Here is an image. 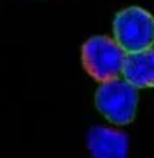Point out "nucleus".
I'll return each instance as SVG.
<instances>
[{
	"instance_id": "nucleus-2",
	"label": "nucleus",
	"mask_w": 154,
	"mask_h": 158,
	"mask_svg": "<svg viewBox=\"0 0 154 158\" xmlns=\"http://www.w3.org/2000/svg\"><path fill=\"white\" fill-rule=\"evenodd\" d=\"M114 42L125 52L149 49L154 44V18L142 7L120 10L113 23Z\"/></svg>"
},
{
	"instance_id": "nucleus-3",
	"label": "nucleus",
	"mask_w": 154,
	"mask_h": 158,
	"mask_svg": "<svg viewBox=\"0 0 154 158\" xmlns=\"http://www.w3.org/2000/svg\"><path fill=\"white\" fill-rule=\"evenodd\" d=\"M125 54L126 52L113 38L104 35L89 38L81 47L83 68L99 82L118 78V75L121 73Z\"/></svg>"
},
{
	"instance_id": "nucleus-5",
	"label": "nucleus",
	"mask_w": 154,
	"mask_h": 158,
	"mask_svg": "<svg viewBox=\"0 0 154 158\" xmlns=\"http://www.w3.org/2000/svg\"><path fill=\"white\" fill-rule=\"evenodd\" d=\"M121 73L135 89L154 87V47L137 52H126Z\"/></svg>"
},
{
	"instance_id": "nucleus-1",
	"label": "nucleus",
	"mask_w": 154,
	"mask_h": 158,
	"mask_svg": "<svg viewBox=\"0 0 154 158\" xmlns=\"http://www.w3.org/2000/svg\"><path fill=\"white\" fill-rule=\"evenodd\" d=\"M139 92L125 78H111L95 92V106L111 123L126 125L135 118Z\"/></svg>"
},
{
	"instance_id": "nucleus-4",
	"label": "nucleus",
	"mask_w": 154,
	"mask_h": 158,
	"mask_svg": "<svg viewBox=\"0 0 154 158\" xmlns=\"http://www.w3.org/2000/svg\"><path fill=\"white\" fill-rule=\"evenodd\" d=\"M87 146L92 158H128V134L111 127L93 125L87 134Z\"/></svg>"
}]
</instances>
